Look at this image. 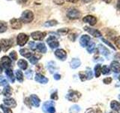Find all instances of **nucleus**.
I'll list each match as a JSON object with an SVG mask.
<instances>
[{
  "label": "nucleus",
  "mask_w": 120,
  "mask_h": 113,
  "mask_svg": "<svg viewBox=\"0 0 120 113\" xmlns=\"http://www.w3.org/2000/svg\"><path fill=\"white\" fill-rule=\"evenodd\" d=\"M20 20L22 22L26 23V24H29L31 23L34 20V14L32 11L30 10H26L21 14Z\"/></svg>",
  "instance_id": "obj_1"
},
{
  "label": "nucleus",
  "mask_w": 120,
  "mask_h": 113,
  "mask_svg": "<svg viewBox=\"0 0 120 113\" xmlns=\"http://www.w3.org/2000/svg\"><path fill=\"white\" fill-rule=\"evenodd\" d=\"M54 102L52 101H47L43 105L42 109L45 113H55L56 109L54 107Z\"/></svg>",
  "instance_id": "obj_2"
},
{
  "label": "nucleus",
  "mask_w": 120,
  "mask_h": 113,
  "mask_svg": "<svg viewBox=\"0 0 120 113\" xmlns=\"http://www.w3.org/2000/svg\"><path fill=\"white\" fill-rule=\"evenodd\" d=\"M81 16V13L80 11L76 9V8H69L67 11V17L69 19L71 20H75V19H79Z\"/></svg>",
  "instance_id": "obj_3"
},
{
  "label": "nucleus",
  "mask_w": 120,
  "mask_h": 113,
  "mask_svg": "<svg viewBox=\"0 0 120 113\" xmlns=\"http://www.w3.org/2000/svg\"><path fill=\"white\" fill-rule=\"evenodd\" d=\"M29 41V36H27L25 33H20L18 34L17 37V43L19 46H24Z\"/></svg>",
  "instance_id": "obj_4"
},
{
  "label": "nucleus",
  "mask_w": 120,
  "mask_h": 113,
  "mask_svg": "<svg viewBox=\"0 0 120 113\" xmlns=\"http://www.w3.org/2000/svg\"><path fill=\"white\" fill-rule=\"evenodd\" d=\"M81 97V93L78 91H74V90H71L70 93L67 95V99L71 101V102H77L78 100L80 99Z\"/></svg>",
  "instance_id": "obj_5"
},
{
  "label": "nucleus",
  "mask_w": 120,
  "mask_h": 113,
  "mask_svg": "<svg viewBox=\"0 0 120 113\" xmlns=\"http://www.w3.org/2000/svg\"><path fill=\"white\" fill-rule=\"evenodd\" d=\"M47 43L48 44V45L52 49H54V48H58L59 45V41L54 36H50V37H49L48 39H47Z\"/></svg>",
  "instance_id": "obj_6"
},
{
  "label": "nucleus",
  "mask_w": 120,
  "mask_h": 113,
  "mask_svg": "<svg viewBox=\"0 0 120 113\" xmlns=\"http://www.w3.org/2000/svg\"><path fill=\"white\" fill-rule=\"evenodd\" d=\"M47 33L45 32H41V31H35L31 34L32 38L35 41H41L44 39L46 36Z\"/></svg>",
  "instance_id": "obj_7"
},
{
  "label": "nucleus",
  "mask_w": 120,
  "mask_h": 113,
  "mask_svg": "<svg viewBox=\"0 0 120 113\" xmlns=\"http://www.w3.org/2000/svg\"><path fill=\"white\" fill-rule=\"evenodd\" d=\"M11 28L14 29H20L22 28V21L20 19L13 18L10 20Z\"/></svg>",
  "instance_id": "obj_8"
},
{
  "label": "nucleus",
  "mask_w": 120,
  "mask_h": 113,
  "mask_svg": "<svg viewBox=\"0 0 120 113\" xmlns=\"http://www.w3.org/2000/svg\"><path fill=\"white\" fill-rule=\"evenodd\" d=\"M0 64L2 66L3 68L5 69H10V67L11 66V60L10 57L7 56H4L2 57L1 60H0Z\"/></svg>",
  "instance_id": "obj_9"
},
{
  "label": "nucleus",
  "mask_w": 120,
  "mask_h": 113,
  "mask_svg": "<svg viewBox=\"0 0 120 113\" xmlns=\"http://www.w3.org/2000/svg\"><path fill=\"white\" fill-rule=\"evenodd\" d=\"M55 55L58 59H59L60 60H65L67 58V53L65 50L63 49H57L55 51Z\"/></svg>",
  "instance_id": "obj_10"
},
{
  "label": "nucleus",
  "mask_w": 120,
  "mask_h": 113,
  "mask_svg": "<svg viewBox=\"0 0 120 113\" xmlns=\"http://www.w3.org/2000/svg\"><path fill=\"white\" fill-rule=\"evenodd\" d=\"M84 29L86 30V32H88L90 35H92L94 37H96V38H98L101 37V33L100 31H98V29H93V28H90L89 26H84Z\"/></svg>",
  "instance_id": "obj_11"
},
{
  "label": "nucleus",
  "mask_w": 120,
  "mask_h": 113,
  "mask_svg": "<svg viewBox=\"0 0 120 113\" xmlns=\"http://www.w3.org/2000/svg\"><path fill=\"white\" fill-rule=\"evenodd\" d=\"M82 21L84 23H87V24H90L91 26H94L97 23V18L92 16V15H86V17L82 18Z\"/></svg>",
  "instance_id": "obj_12"
},
{
  "label": "nucleus",
  "mask_w": 120,
  "mask_h": 113,
  "mask_svg": "<svg viewBox=\"0 0 120 113\" xmlns=\"http://www.w3.org/2000/svg\"><path fill=\"white\" fill-rule=\"evenodd\" d=\"M0 44H1L2 49L5 52H6L8 49H10L11 48V45H12L11 41L8 39H2L0 41Z\"/></svg>",
  "instance_id": "obj_13"
},
{
  "label": "nucleus",
  "mask_w": 120,
  "mask_h": 113,
  "mask_svg": "<svg viewBox=\"0 0 120 113\" xmlns=\"http://www.w3.org/2000/svg\"><path fill=\"white\" fill-rule=\"evenodd\" d=\"M29 100L30 101V103H31V104L32 105H34L35 107H38L40 105L41 100L38 98V97L37 95H35V94H32V95L30 96Z\"/></svg>",
  "instance_id": "obj_14"
},
{
  "label": "nucleus",
  "mask_w": 120,
  "mask_h": 113,
  "mask_svg": "<svg viewBox=\"0 0 120 113\" xmlns=\"http://www.w3.org/2000/svg\"><path fill=\"white\" fill-rule=\"evenodd\" d=\"M90 41H91V38H90L88 35H83L80 38V43L82 47H87L88 44L90 42Z\"/></svg>",
  "instance_id": "obj_15"
},
{
  "label": "nucleus",
  "mask_w": 120,
  "mask_h": 113,
  "mask_svg": "<svg viewBox=\"0 0 120 113\" xmlns=\"http://www.w3.org/2000/svg\"><path fill=\"white\" fill-rule=\"evenodd\" d=\"M35 80L37 82L41 83V84H47L49 81L47 78L44 76V75H41V73H36L35 77Z\"/></svg>",
  "instance_id": "obj_16"
},
{
  "label": "nucleus",
  "mask_w": 120,
  "mask_h": 113,
  "mask_svg": "<svg viewBox=\"0 0 120 113\" xmlns=\"http://www.w3.org/2000/svg\"><path fill=\"white\" fill-rule=\"evenodd\" d=\"M3 101H4V104H5L8 106H11L12 108H15L17 106L16 101L13 98H7V99H5Z\"/></svg>",
  "instance_id": "obj_17"
},
{
  "label": "nucleus",
  "mask_w": 120,
  "mask_h": 113,
  "mask_svg": "<svg viewBox=\"0 0 120 113\" xmlns=\"http://www.w3.org/2000/svg\"><path fill=\"white\" fill-rule=\"evenodd\" d=\"M110 69L116 73H120V63L118 61H112L110 64Z\"/></svg>",
  "instance_id": "obj_18"
},
{
  "label": "nucleus",
  "mask_w": 120,
  "mask_h": 113,
  "mask_svg": "<svg viewBox=\"0 0 120 113\" xmlns=\"http://www.w3.org/2000/svg\"><path fill=\"white\" fill-rule=\"evenodd\" d=\"M98 50H99L101 54L102 55H104V56H105L106 57H108V56H110V51H109L108 49L106 47H104V45H102V44H99L98 45Z\"/></svg>",
  "instance_id": "obj_19"
},
{
  "label": "nucleus",
  "mask_w": 120,
  "mask_h": 113,
  "mask_svg": "<svg viewBox=\"0 0 120 113\" xmlns=\"http://www.w3.org/2000/svg\"><path fill=\"white\" fill-rule=\"evenodd\" d=\"M12 94V88L9 85H6L3 89V95L6 97H10Z\"/></svg>",
  "instance_id": "obj_20"
},
{
  "label": "nucleus",
  "mask_w": 120,
  "mask_h": 113,
  "mask_svg": "<svg viewBox=\"0 0 120 113\" xmlns=\"http://www.w3.org/2000/svg\"><path fill=\"white\" fill-rule=\"evenodd\" d=\"M80 64H81V62L80 60L77 59V58H74L72 60H71L70 65L72 69H77V68H78L80 66Z\"/></svg>",
  "instance_id": "obj_21"
},
{
  "label": "nucleus",
  "mask_w": 120,
  "mask_h": 113,
  "mask_svg": "<svg viewBox=\"0 0 120 113\" xmlns=\"http://www.w3.org/2000/svg\"><path fill=\"white\" fill-rule=\"evenodd\" d=\"M5 74L8 77V78L10 79V81L14 83V81H15V76H14V73H13V71L11 70V69H5Z\"/></svg>",
  "instance_id": "obj_22"
},
{
  "label": "nucleus",
  "mask_w": 120,
  "mask_h": 113,
  "mask_svg": "<svg viewBox=\"0 0 120 113\" xmlns=\"http://www.w3.org/2000/svg\"><path fill=\"white\" fill-rule=\"evenodd\" d=\"M20 54H21L22 56H24V57H26V58H29H29L32 56V53H31V52H29V51H28V49H26V48L20 49Z\"/></svg>",
  "instance_id": "obj_23"
},
{
  "label": "nucleus",
  "mask_w": 120,
  "mask_h": 113,
  "mask_svg": "<svg viewBox=\"0 0 120 113\" xmlns=\"http://www.w3.org/2000/svg\"><path fill=\"white\" fill-rule=\"evenodd\" d=\"M17 65H18V66L20 67L21 69H22V70H26V69H27V67H28V63L26 62L25 60L21 59V60H20L18 61Z\"/></svg>",
  "instance_id": "obj_24"
},
{
  "label": "nucleus",
  "mask_w": 120,
  "mask_h": 113,
  "mask_svg": "<svg viewBox=\"0 0 120 113\" xmlns=\"http://www.w3.org/2000/svg\"><path fill=\"white\" fill-rule=\"evenodd\" d=\"M110 107H111V109H112V110L119 112L120 110V103H119V102H117V101L113 100V101L111 102Z\"/></svg>",
  "instance_id": "obj_25"
},
{
  "label": "nucleus",
  "mask_w": 120,
  "mask_h": 113,
  "mask_svg": "<svg viewBox=\"0 0 120 113\" xmlns=\"http://www.w3.org/2000/svg\"><path fill=\"white\" fill-rule=\"evenodd\" d=\"M36 48L42 54H44V53L47 52V48H46V45L44 44V43H38V44H36Z\"/></svg>",
  "instance_id": "obj_26"
},
{
  "label": "nucleus",
  "mask_w": 120,
  "mask_h": 113,
  "mask_svg": "<svg viewBox=\"0 0 120 113\" xmlns=\"http://www.w3.org/2000/svg\"><path fill=\"white\" fill-rule=\"evenodd\" d=\"M15 78H17V80L19 82L23 81V74H22V71H20V69L16 70V73H15Z\"/></svg>",
  "instance_id": "obj_27"
},
{
  "label": "nucleus",
  "mask_w": 120,
  "mask_h": 113,
  "mask_svg": "<svg viewBox=\"0 0 120 113\" xmlns=\"http://www.w3.org/2000/svg\"><path fill=\"white\" fill-rule=\"evenodd\" d=\"M101 74V66L100 64H97L95 67V75L96 78H98Z\"/></svg>",
  "instance_id": "obj_28"
},
{
  "label": "nucleus",
  "mask_w": 120,
  "mask_h": 113,
  "mask_svg": "<svg viewBox=\"0 0 120 113\" xmlns=\"http://www.w3.org/2000/svg\"><path fill=\"white\" fill-rule=\"evenodd\" d=\"M57 24H58V22L56 21V20H51L47 21L44 24V26H47V27H51V26H54L57 25Z\"/></svg>",
  "instance_id": "obj_29"
},
{
  "label": "nucleus",
  "mask_w": 120,
  "mask_h": 113,
  "mask_svg": "<svg viewBox=\"0 0 120 113\" xmlns=\"http://www.w3.org/2000/svg\"><path fill=\"white\" fill-rule=\"evenodd\" d=\"M8 29V25L5 22L0 21V33L5 32Z\"/></svg>",
  "instance_id": "obj_30"
},
{
  "label": "nucleus",
  "mask_w": 120,
  "mask_h": 113,
  "mask_svg": "<svg viewBox=\"0 0 120 113\" xmlns=\"http://www.w3.org/2000/svg\"><path fill=\"white\" fill-rule=\"evenodd\" d=\"M110 69L107 66H104L102 68H101V73L103 75L110 74Z\"/></svg>",
  "instance_id": "obj_31"
},
{
  "label": "nucleus",
  "mask_w": 120,
  "mask_h": 113,
  "mask_svg": "<svg viewBox=\"0 0 120 113\" xmlns=\"http://www.w3.org/2000/svg\"><path fill=\"white\" fill-rule=\"evenodd\" d=\"M95 44L94 42H91L90 44H88V47H87V51L89 53H92L94 51V50H95Z\"/></svg>",
  "instance_id": "obj_32"
},
{
  "label": "nucleus",
  "mask_w": 120,
  "mask_h": 113,
  "mask_svg": "<svg viewBox=\"0 0 120 113\" xmlns=\"http://www.w3.org/2000/svg\"><path fill=\"white\" fill-rule=\"evenodd\" d=\"M0 108L2 109V111H3L4 113H13L12 110H11L10 108L6 107V106H5V105H0Z\"/></svg>",
  "instance_id": "obj_33"
},
{
  "label": "nucleus",
  "mask_w": 120,
  "mask_h": 113,
  "mask_svg": "<svg viewBox=\"0 0 120 113\" xmlns=\"http://www.w3.org/2000/svg\"><path fill=\"white\" fill-rule=\"evenodd\" d=\"M69 32V29H68V28H63V29H60L58 30V33H59L60 35H66L67 33H68Z\"/></svg>",
  "instance_id": "obj_34"
},
{
  "label": "nucleus",
  "mask_w": 120,
  "mask_h": 113,
  "mask_svg": "<svg viewBox=\"0 0 120 113\" xmlns=\"http://www.w3.org/2000/svg\"><path fill=\"white\" fill-rule=\"evenodd\" d=\"M54 64H55L54 62H50V63H48V64H47V67H48V69H49V70H50V72L51 73H52L54 72V67H55Z\"/></svg>",
  "instance_id": "obj_35"
},
{
  "label": "nucleus",
  "mask_w": 120,
  "mask_h": 113,
  "mask_svg": "<svg viewBox=\"0 0 120 113\" xmlns=\"http://www.w3.org/2000/svg\"><path fill=\"white\" fill-rule=\"evenodd\" d=\"M29 61L30 63H31L32 64H33V65H35V64H36L38 62V58L36 57L35 56L32 55L31 57L29 58Z\"/></svg>",
  "instance_id": "obj_36"
},
{
  "label": "nucleus",
  "mask_w": 120,
  "mask_h": 113,
  "mask_svg": "<svg viewBox=\"0 0 120 113\" xmlns=\"http://www.w3.org/2000/svg\"><path fill=\"white\" fill-rule=\"evenodd\" d=\"M9 56H10V58H11V59H12L13 60H17V54L16 51H11V52L10 53Z\"/></svg>",
  "instance_id": "obj_37"
},
{
  "label": "nucleus",
  "mask_w": 120,
  "mask_h": 113,
  "mask_svg": "<svg viewBox=\"0 0 120 113\" xmlns=\"http://www.w3.org/2000/svg\"><path fill=\"white\" fill-rule=\"evenodd\" d=\"M92 76H93V74H92V70L88 69V70L86 71V78H87V79H92Z\"/></svg>",
  "instance_id": "obj_38"
},
{
  "label": "nucleus",
  "mask_w": 120,
  "mask_h": 113,
  "mask_svg": "<svg viewBox=\"0 0 120 113\" xmlns=\"http://www.w3.org/2000/svg\"><path fill=\"white\" fill-rule=\"evenodd\" d=\"M0 83L2 86H6L8 85V81L6 78H5L3 76H0Z\"/></svg>",
  "instance_id": "obj_39"
},
{
  "label": "nucleus",
  "mask_w": 120,
  "mask_h": 113,
  "mask_svg": "<svg viewBox=\"0 0 120 113\" xmlns=\"http://www.w3.org/2000/svg\"><path fill=\"white\" fill-rule=\"evenodd\" d=\"M101 41H104V42L105 43V44H107V45H109V46H110L111 48H112V49H114V50H116V48H114V46H113V45H112L110 42V41H107L106 39H104V38H102V39H101Z\"/></svg>",
  "instance_id": "obj_40"
},
{
  "label": "nucleus",
  "mask_w": 120,
  "mask_h": 113,
  "mask_svg": "<svg viewBox=\"0 0 120 113\" xmlns=\"http://www.w3.org/2000/svg\"><path fill=\"white\" fill-rule=\"evenodd\" d=\"M32 74H33L32 70H31V69L26 72V75L27 76V78H28L29 79H31V78H32Z\"/></svg>",
  "instance_id": "obj_41"
},
{
  "label": "nucleus",
  "mask_w": 120,
  "mask_h": 113,
  "mask_svg": "<svg viewBox=\"0 0 120 113\" xmlns=\"http://www.w3.org/2000/svg\"><path fill=\"white\" fill-rule=\"evenodd\" d=\"M50 98H51V100H58V93H57V92L55 91L54 93H52L51 94V96H50Z\"/></svg>",
  "instance_id": "obj_42"
},
{
  "label": "nucleus",
  "mask_w": 120,
  "mask_h": 113,
  "mask_svg": "<svg viewBox=\"0 0 120 113\" xmlns=\"http://www.w3.org/2000/svg\"><path fill=\"white\" fill-rule=\"evenodd\" d=\"M115 44L119 49H120V36H118L115 39Z\"/></svg>",
  "instance_id": "obj_43"
},
{
  "label": "nucleus",
  "mask_w": 120,
  "mask_h": 113,
  "mask_svg": "<svg viewBox=\"0 0 120 113\" xmlns=\"http://www.w3.org/2000/svg\"><path fill=\"white\" fill-rule=\"evenodd\" d=\"M53 2L58 5H62L65 3V0H53Z\"/></svg>",
  "instance_id": "obj_44"
},
{
  "label": "nucleus",
  "mask_w": 120,
  "mask_h": 113,
  "mask_svg": "<svg viewBox=\"0 0 120 113\" xmlns=\"http://www.w3.org/2000/svg\"><path fill=\"white\" fill-rule=\"evenodd\" d=\"M29 47H30V48L32 49V50H35L36 49V44H35V43L34 42V41H30V42L29 43Z\"/></svg>",
  "instance_id": "obj_45"
},
{
  "label": "nucleus",
  "mask_w": 120,
  "mask_h": 113,
  "mask_svg": "<svg viewBox=\"0 0 120 113\" xmlns=\"http://www.w3.org/2000/svg\"><path fill=\"white\" fill-rule=\"evenodd\" d=\"M104 84H106V85H108V84H110L111 81H112V78H110V77H108V78H104Z\"/></svg>",
  "instance_id": "obj_46"
},
{
  "label": "nucleus",
  "mask_w": 120,
  "mask_h": 113,
  "mask_svg": "<svg viewBox=\"0 0 120 113\" xmlns=\"http://www.w3.org/2000/svg\"><path fill=\"white\" fill-rule=\"evenodd\" d=\"M80 79H81V81H84L85 80H86V75H85L84 73H80Z\"/></svg>",
  "instance_id": "obj_47"
},
{
  "label": "nucleus",
  "mask_w": 120,
  "mask_h": 113,
  "mask_svg": "<svg viewBox=\"0 0 120 113\" xmlns=\"http://www.w3.org/2000/svg\"><path fill=\"white\" fill-rule=\"evenodd\" d=\"M71 110H74L75 112H79L80 110V109L78 105H74V106H72V108H71Z\"/></svg>",
  "instance_id": "obj_48"
},
{
  "label": "nucleus",
  "mask_w": 120,
  "mask_h": 113,
  "mask_svg": "<svg viewBox=\"0 0 120 113\" xmlns=\"http://www.w3.org/2000/svg\"><path fill=\"white\" fill-rule=\"evenodd\" d=\"M53 77H54L55 80H59V79L61 78V75H60L59 74H55Z\"/></svg>",
  "instance_id": "obj_49"
},
{
  "label": "nucleus",
  "mask_w": 120,
  "mask_h": 113,
  "mask_svg": "<svg viewBox=\"0 0 120 113\" xmlns=\"http://www.w3.org/2000/svg\"><path fill=\"white\" fill-rule=\"evenodd\" d=\"M86 113H95V112L94 111V109H89L86 110Z\"/></svg>",
  "instance_id": "obj_50"
},
{
  "label": "nucleus",
  "mask_w": 120,
  "mask_h": 113,
  "mask_svg": "<svg viewBox=\"0 0 120 113\" xmlns=\"http://www.w3.org/2000/svg\"><path fill=\"white\" fill-rule=\"evenodd\" d=\"M116 7H117V8L119 10H120V0H118L117 4H116Z\"/></svg>",
  "instance_id": "obj_51"
},
{
  "label": "nucleus",
  "mask_w": 120,
  "mask_h": 113,
  "mask_svg": "<svg viewBox=\"0 0 120 113\" xmlns=\"http://www.w3.org/2000/svg\"><path fill=\"white\" fill-rule=\"evenodd\" d=\"M19 3H21V4H23V3H26L27 2V0H17Z\"/></svg>",
  "instance_id": "obj_52"
},
{
  "label": "nucleus",
  "mask_w": 120,
  "mask_h": 113,
  "mask_svg": "<svg viewBox=\"0 0 120 113\" xmlns=\"http://www.w3.org/2000/svg\"><path fill=\"white\" fill-rule=\"evenodd\" d=\"M66 1L70 2H72V3H76V2H77L79 1V0H66Z\"/></svg>",
  "instance_id": "obj_53"
},
{
  "label": "nucleus",
  "mask_w": 120,
  "mask_h": 113,
  "mask_svg": "<svg viewBox=\"0 0 120 113\" xmlns=\"http://www.w3.org/2000/svg\"><path fill=\"white\" fill-rule=\"evenodd\" d=\"M3 72V67H2V66L0 64V74H1Z\"/></svg>",
  "instance_id": "obj_54"
},
{
  "label": "nucleus",
  "mask_w": 120,
  "mask_h": 113,
  "mask_svg": "<svg viewBox=\"0 0 120 113\" xmlns=\"http://www.w3.org/2000/svg\"><path fill=\"white\" fill-rule=\"evenodd\" d=\"M93 1V0H82V2H84L86 3H88V2H92Z\"/></svg>",
  "instance_id": "obj_55"
},
{
  "label": "nucleus",
  "mask_w": 120,
  "mask_h": 113,
  "mask_svg": "<svg viewBox=\"0 0 120 113\" xmlns=\"http://www.w3.org/2000/svg\"><path fill=\"white\" fill-rule=\"evenodd\" d=\"M103 1H104V2H105L106 3H110L112 0H103Z\"/></svg>",
  "instance_id": "obj_56"
},
{
  "label": "nucleus",
  "mask_w": 120,
  "mask_h": 113,
  "mask_svg": "<svg viewBox=\"0 0 120 113\" xmlns=\"http://www.w3.org/2000/svg\"><path fill=\"white\" fill-rule=\"evenodd\" d=\"M1 50H2V47H1V44H0V51H1Z\"/></svg>",
  "instance_id": "obj_57"
},
{
  "label": "nucleus",
  "mask_w": 120,
  "mask_h": 113,
  "mask_svg": "<svg viewBox=\"0 0 120 113\" xmlns=\"http://www.w3.org/2000/svg\"><path fill=\"white\" fill-rule=\"evenodd\" d=\"M119 80L120 81V75H119Z\"/></svg>",
  "instance_id": "obj_58"
},
{
  "label": "nucleus",
  "mask_w": 120,
  "mask_h": 113,
  "mask_svg": "<svg viewBox=\"0 0 120 113\" xmlns=\"http://www.w3.org/2000/svg\"><path fill=\"white\" fill-rule=\"evenodd\" d=\"M110 113H116V112H110Z\"/></svg>",
  "instance_id": "obj_59"
},
{
  "label": "nucleus",
  "mask_w": 120,
  "mask_h": 113,
  "mask_svg": "<svg viewBox=\"0 0 120 113\" xmlns=\"http://www.w3.org/2000/svg\"><path fill=\"white\" fill-rule=\"evenodd\" d=\"M119 100H120V95H119Z\"/></svg>",
  "instance_id": "obj_60"
}]
</instances>
